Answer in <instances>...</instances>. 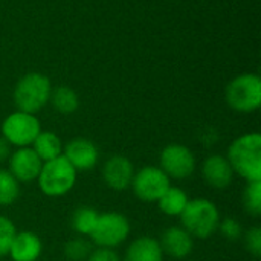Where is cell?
I'll return each instance as SVG.
<instances>
[{"label":"cell","mask_w":261,"mask_h":261,"mask_svg":"<svg viewBox=\"0 0 261 261\" xmlns=\"http://www.w3.org/2000/svg\"><path fill=\"white\" fill-rule=\"evenodd\" d=\"M234 174L245 182H261V135L245 133L236 138L226 153Z\"/></svg>","instance_id":"cell-1"},{"label":"cell","mask_w":261,"mask_h":261,"mask_svg":"<svg viewBox=\"0 0 261 261\" xmlns=\"http://www.w3.org/2000/svg\"><path fill=\"white\" fill-rule=\"evenodd\" d=\"M180 226L199 240H208L217 232L220 223V211L217 205L206 197L190 199L184 213L179 216Z\"/></svg>","instance_id":"cell-2"},{"label":"cell","mask_w":261,"mask_h":261,"mask_svg":"<svg viewBox=\"0 0 261 261\" xmlns=\"http://www.w3.org/2000/svg\"><path fill=\"white\" fill-rule=\"evenodd\" d=\"M52 89V83L46 75L40 72H29L15 84L12 99L17 110L37 115L49 104Z\"/></svg>","instance_id":"cell-3"},{"label":"cell","mask_w":261,"mask_h":261,"mask_svg":"<svg viewBox=\"0 0 261 261\" xmlns=\"http://www.w3.org/2000/svg\"><path fill=\"white\" fill-rule=\"evenodd\" d=\"M78 180V171L61 154L57 159L43 162L41 171L37 177L40 191L47 197H63L69 194Z\"/></svg>","instance_id":"cell-4"},{"label":"cell","mask_w":261,"mask_h":261,"mask_svg":"<svg viewBox=\"0 0 261 261\" xmlns=\"http://www.w3.org/2000/svg\"><path fill=\"white\" fill-rule=\"evenodd\" d=\"M132 232V225L127 216L118 211L99 213L98 222L90 234V242L96 248L116 249L124 245Z\"/></svg>","instance_id":"cell-5"},{"label":"cell","mask_w":261,"mask_h":261,"mask_svg":"<svg viewBox=\"0 0 261 261\" xmlns=\"http://www.w3.org/2000/svg\"><path fill=\"white\" fill-rule=\"evenodd\" d=\"M228 106L239 113H252L261 106V78L257 73L236 76L225 90Z\"/></svg>","instance_id":"cell-6"},{"label":"cell","mask_w":261,"mask_h":261,"mask_svg":"<svg viewBox=\"0 0 261 261\" xmlns=\"http://www.w3.org/2000/svg\"><path fill=\"white\" fill-rule=\"evenodd\" d=\"M41 132V122L37 115L15 110L9 113L0 127V136L14 148L31 147L38 133Z\"/></svg>","instance_id":"cell-7"},{"label":"cell","mask_w":261,"mask_h":261,"mask_svg":"<svg viewBox=\"0 0 261 261\" xmlns=\"http://www.w3.org/2000/svg\"><path fill=\"white\" fill-rule=\"evenodd\" d=\"M170 187L171 179L159 168V165H145L135 170L130 184L135 197L144 203H156Z\"/></svg>","instance_id":"cell-8"},{"label":"cell","mask_w":261,"mask_h":261,"mask_svg":"<svg viewBox=\"0 0 261 261\" xmlns=\"http://www.w3.org/2000/svg\"><path fill=\"white\" fill-rule=\"evenodd\" d=\"M159 168L171 180H185L194 174L197 159L190 147L184 144H168L159 154Z\"/></svg>","instance_id":"cell-9"},{"label":"cell","mask_w":261,"mask_h":261,"mask_svg":"<svg viewBox=\"0 0 261 261\" xmlns=\"http://www.w3.org/2000/svg\"><path fill=\"white\" fill-rule=\"evenodd\" d=\"M43 167V161L32 150V147L14 148L8 159V171L20 182L31 184L35 182Z\"/></svg>","instance_id":"cell-10"},{"label":"cell","mask_w":261,"mask_h":261,"mask_svg":"<svg viewBox=\"0 0 261 261\" xmlns=\"http://www.w3.org/2000/svg\"><path fill=\"white\" fill-rule=\"evenodd\" d=\"M135 174L133 162L122 154H113L107 158L101 168V176L104 184L113 191H125L130 188Z\"/></svg>","instance_id":"cell-11"},{"label":"cell","mask_w":261,"mask_h":261,"mask_svg":"<svg viewBox=\"0 0 261 261\" xmlns=\"http://www.w3.org/2000/svg\"><path fill=\"white\" fill-rule=\"evenodd\" d=\"M63 156L76 171L93 170L99 162V150L96 144L87 138L70 139L63 148Z\"/></svg>","instance_id":"cell-12"},{"label":"cell","mask_w":261,"mask_h":261,"mask_svg":"<svg viewBox=\"0 0 261 261\" xmlns=\"http://www.w3.org/2000/svg\"><path fill=\"white\" fill-rule=\"evenodd\" d=\"M202 177L205 184L214 190H226L232 185L236 174L223 154H210L202 162Z\"/></svg>","instance_id":"cell-13"},{"label":"cell","mask_w":261,"mask_h":261,"mask_svg":"<svg viewBox=\"0 0 261 261\" xmlns=\"http://www.w3.org/2000/svg\"><path fill=\"white\" fill-rule=\"evenodd\" d=\"M158 240L164 255H168L174 260H184L190 257L194 249V239L180 225L167 228Z\"/></svg>","instance_id":"cell-14"},{"label":"cell","mask_w":261,"mask_h":261,"mask_svg":"<svg viewBox=\"0 0 261 261\" xmlns=\"http://www.w3.org/2000/svg\"><path fill=\"white\" fill-rule=\"evenodd\" d=\"M43 254V242L32 231H20L15 234L8 257L12 261H38Z\"/></svg>","instance_id":"cell-15"},{"label":"cell","mask_w":261,"mask_h":261,"mask_svg":"<svg viewBox=\"0 0 261 261\" xmlns=\"http://www.w3.org/2000/svg\"><path fill=\"white\" fill-rule=\"evenodd\" d=\"M164 257L158 239L151 236H139L128 243L122 261H164Z\"/></svg>","instance_id":"cell-16"},{"label":"cell","mask_w":261,"mask_h":261,"mask_svg":"<svg viewBox=\"0 0 261 261\" xmlns=\"http://www.w3.org/2000/svg\"><path fill=\"white\" fill-rule=\"evenodd\" d=\"M31 147L43 162H47L63 154L64 144L57 133L49 132V130H41Z\"/></svg>","instance_id":"cell-17"},{"label":"cell","mask_w":261,"mask_h":261,"mask_svg":"<svg viewBox=\"0 0 261 261\" xmlns=\"http://www.w3.org/2000/svg\"><path fill=\"white\" fill-rule=\"evenodd\" d=\"M190 202V196L185 190L171 185L162 197L156 202L159 211L167 217H179Z\"/></svg>","instance_id":"cell-18"},{"label":"cell","mask_w":261,"mask_h":261,"mask_svg":"<svg viewBox=\"0 0 261 261\" xmlns=\"http://www.w3.org/2000/svg\"><path fill=\"white\" fill-rule=\"evenodd\" d=\"M49 102L61 115H72L80 107L78 93L69 86H58V87L52 89Z\"/></svg>","instance_id":"cell-19"},{"label":"cell","mask_w":261,"mask_h":261,"mask_svg":"<svg viewBox=\"0 0 261 261\" xmlns=\"http://www.w3.org/2000/svg\"><path fill=\"white\" fill-rule=\"evenodd\" d=\"M99 217V211L92 206H80L72 213L70 226L73 232L80 237H90L96 222Z\"/></svg>","instance_id":"cell-20"},{"label":"cell","mask_w":261,"mask_h":261,"mask_svg":"<svg viewBox=\"0 0 261 261\" xmlns=\"http://www.w3.org/2000/svg\"><path fill=\"white\" fill-rule=\"evenodd\" d=\"M20 196V182L6 170L0 168V206H11Z\"/></svg>","instance_id":"cell-21"},{"label":"cell","mask_w":261,"mask_h":261,"mask_svg":"<svg viewBox=\"0 0 261 261\" xmlns=\"http://www.w3.org/2000/svg\"><path fill=\"white\" fill-rule=\"evenodd\" d=\"M93 251V243L87 237H75L64 245V257L69 261H86Z\"/></svg>","instance_id":"cell-22"},{"label":"cell","mask_w":261,"mask_h":261,"mask_svg":"<svg viewBox=\"0 0 261 261\" xmlns=\"http://www.w3.org/2000/svg\"><path fill=\"white\" fill-rule=\"evenodd\" d=\"M242 203L245 211L251 217L261 216V182H246L242 194Z\"/></svg>","instance_id":"cell-23"},{"label":"cell","mask_w":261,"mask_h":261,"mask_svg":"<svg viewBox=\"0 0 261 261\" xmlns=\"http://www.w3.org/2000/svg\"><path fill=\"white\" fill-rule=\"evenodd\" d=\"M17 232L18 231L15 223L6 216H0V258L8 257L11 243Z\"/></svg>","instance_id":"cell-24"},{"label":"cell","mask_w":261,"mask_h":261,"mask_svg":"<svg viewBox=\"0 0 261 261\" xmlns=\"http://www.w3.org/2000/svg\"><path fill=\"white\" fill-rule=\"evenodd\" d=\"M217 232H220L225 240L237 242L243 236V228H242V223L237 219H234V217H225V219H220Z\"/></svg>","instance_id":"cell-25"},{"label":"cell","mask_w":261,"mask_h":261,"mask_svg":"<svg viewBox=\"0 0 261 261\" xmlns=\"http://www.w3.org/2000/svg\"><path fill=\"white\" fill-rule=\"evenodd\" d=\"M242 240L249 254L257 258L261 257V229L258 226H252L248 231H243Z\"/></svg>","instance_id":"cell-26"},{"label":"cell","mask_w":261,"mask_h":261,"mask_svg":"<svg viewBox=\"0 0 261 261\" xmlns=\"http://www.w3.org/2000/svg\"><path fill=\"white\" fill-rule=\"evenodd\" d=\"M86 261H122L119 254L115 249H106V248H93L89 258Z\"/></svg>","instance_id":"cell-27"},{"label":"cell","mask_w":261,"mask_h":261,"mask_svg":"<svg viewBox=\"0 0 261 261\" xmlns=\"http://www.w3.org/2000/svg\"><path fill=\"white\" fill-rule=\"evenodd\" d=\"M11 151H12V147L0 136V164L8 162V159L11 156Z\"/></svg>","instance_id":"cell-28"}]
</instances>
